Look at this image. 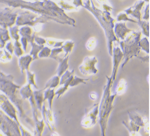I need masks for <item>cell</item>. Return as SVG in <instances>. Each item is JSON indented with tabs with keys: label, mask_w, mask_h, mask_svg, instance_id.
I'll list each match as a JSON object with an SVG mask.
<instances>
[{
	"label": "cell",
	"mask_w": 150,
	"mask_h": 136,
	"mask_svg": "<svg viewBox=\"0 0 150 136\" xmlns=\"http://www.w3.org/2000/svg\"><path fill=\"white\" fill-rule=\"evenodd\" d=\"M0 110L16 121L19 126L21 125L16 115V109L8 100V97L4 94H0Z\"/></svg>",
	"instance_id": "3"
},
{
	"label": "cell",
	"mask_w": 150,
	"mask_h": 136,
	"mask_svg": "<svg viewBox=\"0 0 150 136\" xmlns=\"http://www.w3.org/2000/svg\"><path fill=\"white\" fill-rule=\"evenodd\" d=\"M19 126L22 136H32L31 134L28 131L26 130L23 125H21V124L19 125Z\"/></svg>",
	"instance_id": "6"
},
{
	"label": "cell",
	"mask_w": 150,
	"mask_h": 136,
	"mask_svg": "<svg viewBox=\"0 0 150 136\" xmlns=\"http://www.w3.org/2000/svg\"><path fill=\"white\" fill-rule=\"evenodd\" d=\"M52 136H59V135L58 134H57V133H55V132H54V133H52Z\"/></svg>",
	"instance_id": "7"
},
{
	"label": "cell",
	"mask_w": 150,
	"mask_h": 136,
	"mask_svg": "<svg viewBox=\"0 0 150 136\" xmlns=\"http://www.w3.org/2000/svg\"><path fill=\"white\" fill-rule=\"evenodd\" d=\"M20 93L23 99H29L30 97L33 95L30 89V85L28 84L21 88Z\"/></svg>",
	"instance_id": "4"
},
{
	"label": "cell",
	"mask_w": 150,
	"mask_h": 136,
	"mask_svg": "<svg viewBox=\"0 0 150 136\" xmlns=\"http://www.w3.org/2000/svg\"><path fill=\"white\" fill-rule=\"evenodd\" d=\"M28 56H25L24 58H21V61L19 60V63H21V67L24 69V68H27L28 66Z\"/></svg>",
	"instance_id": "5"
},
{
	"label": "cell",
	"mask_w": 150,
	"mask_h": 136,
	"mask_svg": "<svg viewBox=\"0 0 150 136\" xmlns=\"http://www.w3.org/2000/svg\"><path fill=\"white\" fill-rule=\"evenodd\" d=\"M11 78V77L6 76L0 73V90L4 92L6 97L16 106L21 117L24 119L26 123L29 124L34 129L33 121L26 114L24 109H23V101L18 94V89L20 88V87L13 83Z\"/></svg>",
	"instance_id": "1"
},
{
	"label": "cell",
	"mask_w": 150,
	"mask_h": 136,
	"mask_svg": "<svg viewBox=\"0 0 150 136\" xmlns=\"http://www.w3.org/2000/svg\"><path fill=\"white\" fill-rule=\"evenodd\" d=\"M0 136H5V135H4L3 134V133H1V132H0Z\"/></svg>",
	"instance_id": "8"
},
{
	"label": "cell",
	"mask_w": 150,
	"mask_h": 136,
	"mask_svg": "<svg viewBox=\"0 0 150 136\" xmlns=\"http://www.w3.org/2000/svg\"><path fill=\"white\" fill-rule=\"evenodd\" d=\"M0 131L5 136H22L19 125L0 110Z\"/></svg>",
	"instance_id": "2"
}]
</instances>
